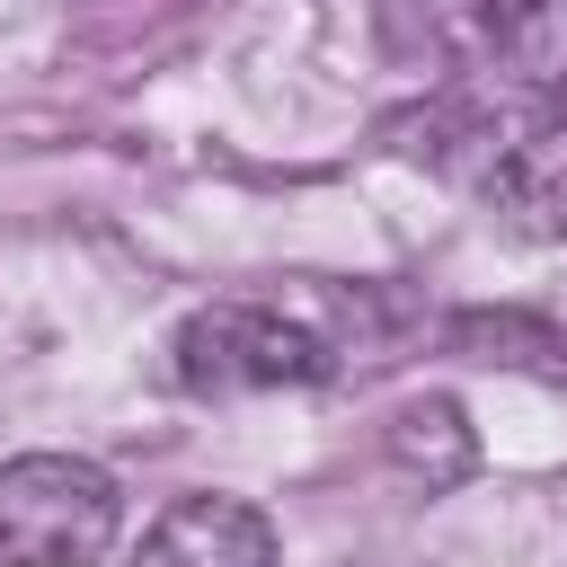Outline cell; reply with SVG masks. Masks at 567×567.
<instances>
[{
  "instance_id": "6da1fadb",
  "label": "cell",
  "mask_w": 567,
  "mask_h": 567,
  "mask_svg": "<svg viewBox=\"0 0 567 567\" xmlns=\"http://www.w3.org/2000/svg\"><path fill=\"white\" fill-rule=\"evenodd\" d=\"M124 532V496L80 452L0 461V567H97Z\"/></svg>"
},
{
  "instance_id": "7a4b0ae2",
  "label": "cell",
  "mask_w": 567,
  "mask_h": 567,
  "mask_svg": "<svg viewBox=\"0 0 567 567\" xmlns=\"http://www.w3.org/2000/svg\"><path fill=\"white\" fill-rule=\"evenodd\" d=\"M337 354L319 328H301L284 301H213L177 328L168 372L195 399H248V390H284V381H319Z\"/></svg>"
},
{
  "instance_id": "3957f363",
  "label": "cell",
  "mask_w": 567,
  "mask_h": 567,
  "mask_svg": "<svg viewBox=\"0 0 567 567\" xmlns=\"http://www.w3.org/2000/svg\"><path fill=\"white\" fill-rule=\"evenodd\" d=\"M133 567H284L275 523L248 496H177L151 532Z\"/></svg>"
},
{
  "instance_id": "277c9868",
  "label": "cell",
  "mask_w": 567,
  "mask_h": 567,
  "mask_svg": "<svg viewBox=\"0 0 567 567\" xmlns=\"http://www.w3.org/2000/svg\"><path fill=\"white\" fill-rule=\"evenodd\" d=\"M487 195H496V213H505L523 239H567V124L523 133V142L496 159Z\"/></svg>"
},
{
  "instance_id": "5b68a950",
  "label": "cell",
  "mask_w": 567,
  "mask_h": 567,
  "mask_svg": "<svg viewBox=\"0 0 567 567\" xmlns=\"http://www.w3.org/2000/svg\"><path fill=\"white\" fill-rule=\"evenodd\" d=\"M487 44L523 89H567V0H496Z\"/></svg>"
},
{
  "instance_id": "8992f818",
  "label": "cell",
  "mask_w": 567,
  "mask_h": 567,
  "mask_svg": "<svg viewBox=\"0 0 567 567\" xmlns=\"http://www.w3.org/2000/svg\"><path fill=\"white\" fill-rule=\"evenodd\" d=\"M390 461L416 470L425 487H452V478L470 470V425H461V408H452V399H408L399 425H390Z\"/></svg>"
}]
</instances>
